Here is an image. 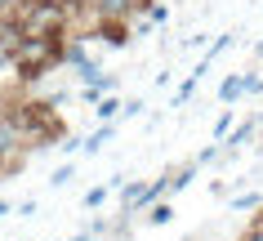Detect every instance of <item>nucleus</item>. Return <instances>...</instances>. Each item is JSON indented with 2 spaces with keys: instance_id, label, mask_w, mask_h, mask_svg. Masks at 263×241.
<instances>
[{
  "instance_id": "1",
  "label": "nucleus",
  "mask_w": 263,
  "mask_h": 241,
  "mask_svg": "<svg viewBox=\"0 0 263 241\" xmlns=\"http://www.w3.org/2000/svg\"><path fill=\"white\" fill-rule=\"evenodd\" d=\"M54 58H58V49H54L49 36H27V31H23V41H18V49H14V63H18V71H23L27 81L41 76Z\"/></svg>"
},
{
  "instance_id": "2",
  "label": "nucleus",
  "mask_w": 263,
  "mask_h": 241,
  "mask_svg": "<svg viewBox=\"0 0 263 241\" xmlns=\"http://www.w3.org/2000/svg\"><path fill=\"white\" fill-rule=\"evenodd\" d=\"M18 147V121H0V156H9ZM5 170V165H0Z\"/></svg>"
},
{
  "instance_id": "3",
  "label": "nucleus",
  "mask_w": 263,
  "mask_h": 241,
  "mask_svg": "<svg viewBox=\"0 0 263 241\" xmlns=\"http://www.w3.org/2000/svg\"><path fill=\"white\" fill-rule=\"evenodd\" d=\"M134 5H139V0H98V9H103L107 18H125Z\"/></svg>"
},
{
  "instance_id": "4",
  "label": "nucleus",
  "mask_w": 263,
  "mask_h": 241,
  "mask_svg": "<svg viewBox=\"0 0 263 241\" xmlns=\"http://www.w3.org/2000/svg\"><path fill=\"white\" fill-rule=\"evenodd\" d=\"M103 31H107V41H111V45H121V41H125V27H121V23H107Z\"/></svg>"
},
{
  "instance_id": "5",
  "label": "nucleus",
  "mask_w": 263,
  "mask_h": 241,
  "mask_svg": "<svg viewBox=\"0 0 263 241\" xmlns=\"http://www.w3.org/2000/svg\"><path fill=\"white\" fill-rule=\"evenodd\" d=\"M241 89H246V85H241V81H223V99H236Z\"/></svg>"
},
{
  "instance_id": "6",
  "label": "nucleus",
  "mask_w": 263,
  "mask_h": 241,
  "mask_svg": "<svg viewBox=\"0 0 263 241\" xmlns=\"http://www.w3.org/2000/svg\"><path fill=\"white\" fill-rule=\"evenodd\" d=\"M246 241H263V224H259V228H254V232H250V237H246Z\"/></svg>"
},
{
  "instance_id": "7",
  "label": "nucleus",
  "mask_w": 263,
  "mask_h": 241,
  "mask_svg": "<svg viewBox=\"0 0 263 241\" xmlns=\"http://www.w3.org/2000/svg\"><path fill=\"white\" fill-rule=\"evenodd\" d=\"M5 9H14V0H0V14H5Z\"/></svg>"
},
{
  "instance_id": "8",
  "label": "nucleus",
  "mask_w": 263,
  "mask_h": 241,
  "mask_svg": "<svg viewBox=\"0 0 263 241\" xmlns=\"http://www.w3.org/2000/svg\"><path fill=\"white\" fill-rule=\"evenodd\" d=\"M0 214H5V201H0Z\"/></svg>"
}]
</instances>
